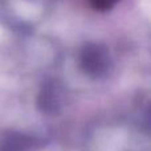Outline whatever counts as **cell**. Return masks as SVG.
<instances>
[{
	"instance_id": "cell-1",
	"label": "cell",
	"mask_w": 151,
	"mask_h": 151,
	"mask_svg": "<svg viewBox=\"0 0 151 151\" xmlns=\"http://www.w3.org/2000/svg\"><path fill=\"white\" fill-rule=\"evenodd\" d=\"M80 64L86 74L91 77H101L110 68L109 50L102 44H86L81 50Z\"/></svg>"
},
{
	"instance_id": "cell-3",
	"label": "cell",
	"mask_w": 151,
	"mask_h": 151,
	"mask_svg": "<svg viewBox=\"0 0 151 151\" xmlns=\"http://www.w3.org/2000/svg\"><path fill=\"white\" fill-rule=\"evenodd\" d=\"M36 142L33 138L19 133H8L3 139L0 151H25L35 147Z\"/></svg>"
},
{
	"instance_id": "cell-2",
	"label": "cell",
	"mask_w": 151,
	"mask_h": 151,
	"mask_svg": "<svg viewBox=\"0 0 151 151\" xmlns=\"http://www.w3.org/2000/svg\"><path fill=\"white\" fill-rule=\"evenodd\" d=\"M63 106V88L56 81H48L37 96V107L49 115L57 114Z\"/></svg>"
},
{
	"instance_id": "cell-4",
	"label": "cell",
	"mask_w": 151,
	"mask_h": 151,
	"mask_svg": "<svg viewBox=\"0 0 151 151\" xmlns=\"http://www.w3.org/2000/svg\"><path fill=\"white\" fill-rule=\"evenodd\" d=\"M118 1L119 0H89L91 7L96 11H99V12H105V11L111 9Z\"/></svg>"
}]
</instances>
